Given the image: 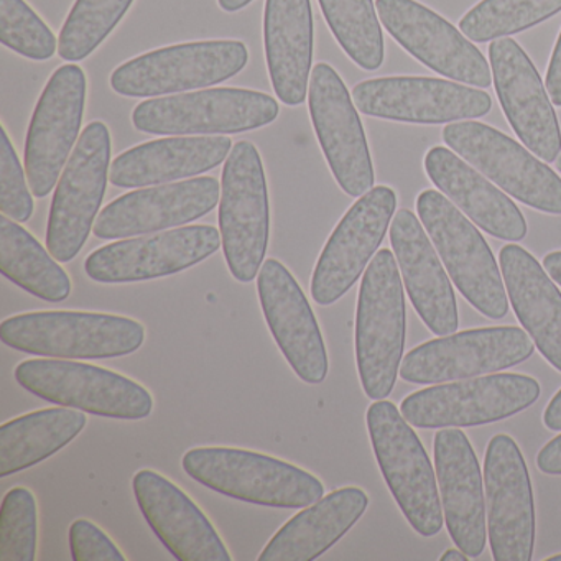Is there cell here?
Masks as SVG:
<instances>
[{
	"mask_svg": "<svg viewBox=\"0 0 561 561\" xmlns=\"http://www.w3.org/2000/svg\"><path fill=\"white\" fill-rule=\"evenodd\" d=\"M190 478L226 497L277 508H305L320 501L317 476L262 453L226 446L193 448L183 456Z\"/></svg>",
	"mask_w": 561,
	"mask_h": 561,
	"instance_id": "1",
	"label": "cell"
},
{
	"mask_svg": "<svg viewBox=\"0 0 561 561\" xmlns=\"http://www.w3.org/2000/svg\"><path fill=\"white\" fill-rule=\"evenodd\" d=\"M405 294L396 255L377 252L360 284L356 313V360L369 399L390 396L405 347Z\"/></svg>",
	"mask_w": 561,
	"mask_h": 561,
	"instance_id": "2",
	"label": "cell"
},
{
	"mask_svg": "<svg viewBox=\"0 0 561 561\" xmlns=\"http://www.w3.org/2000/svg\"><path fill=\"white\" fill-rule=\"evenodd\" d=\"M5 346L51 359H114L129 356L146 341L133 318L88 311H35L0 323Z\"/></svg>",
	"mask_w": 561,
	"mask_h": 561,
	"instance_id": "3",
	"label": "cell"
},
{
	"mask_svg": "<svg viewBox=\"0 0 561 561\" xmlns=\"http://www.w3.org/2000/svg\"><path fill=\"white\" fill-rule=\"evenodd\" d=\"M367 430L383 479L413 530L435 537L443 528L436 472L416 433L392 402L376 400L367 409Z\"/></svg>",
	"mask_w": 561,
	"mask_h": 561,
	"instance_id": "4",
	"label": "cell"
},
{
	"mask_svg": "<svg viewBox=\"0 0 561 561\" xmlns=\"http://www.w3.org/2000/svg\"><path fill=\"white\" fill-rule=\"evenodd\" d=\"M416 213L459 294L479 313L502 320L508 311L507 290L494 254L478 228L436 190L420 193Z\"/></svg>",
	"mask_w": 561,
	"mask_h": 561,
	"instance_id": "5",
	"label": "cell"
},
{
	"mask_svg": "<svg viewBox=\"0 0 561 561\" xmlns=\"http://www.w3.org/2000/svg\"><path fill=\"white\" fill-rule=\"evenodd\" d=\"M219 232L226 264L236 280L257 277L267 254L271 213L264 163L254 144L241 140L225 163Z\"/></svg>",
	"mask_w": 561,
	"mask_h": 561,
	"instance_id": "6",
	"label": "cell"
},
{
	"mask_svg": "<svg viewBox=\"0 0 561 561\" xmlns=\"http://www.w3.org/2000/svg\"><path fill=\"white\" fill-rule=\"evenodd\" d=\"M19 386L32 396L91 415L114 420H144L153 399L136 380L104 367L73 359H28L14 373Z\"/></svg>",
	"mask_w": 561,
	"mask_h": 561,
	"instance_id": "7",
	"label": "cell"
},
{
	"mask_svg": "<svg viewBox=\"0 0 561 561\" xmlns=\"http://www.w3.org/2000/svg\"><path fill=\"white\" fill-rule=\"evenodd\" d=\"M278 114L280 107L268 94L213 88L144 101L134 110L133 124L139 133L153 136H226L261 129Z\"/></svg>",
	"mask_w": 561,
	"mask_h": 561,
	"instance_id": "8",
	"label": "cell"
},
{
	"mask_svg": "<svg viewBox=\"0 0 561 561\" xmlns=\"http://www.w3.org/2000/svg\"><path fill=\"white\" fill-rule=\"evenodd\" d=\"M249 61L239 41H205L172 45L133 58L111 75V88L124 98H153L225 83Z\"/></svg>",
	"mask_w": 561,
	"mask_h": 561,
	"instance_id": "9",
	"label": "cell"
},
{
	"mask_svg": "<svg viewBox=\"0 0 561 561\" xmlns=\"http://www.w3.org/2000/svg\"><path fill=\"white\" fill-rule=\"evenodd\" d=\"M110 165V129L94 121L81 134L50 206L47 249L61 264L80 254L96 225L94 219L106 195Z\"/></svg>",
	"mask_w": 561,
	"mask_h": 561,
	"instance_id": "10",
	"label": "cell"
},
{
	"mask_svg": "<svg viewBox=\"0 0 561 561\" xmlns=\"http://www.w3.org/2000/svg\"><path fill=\"white\" fill-rule=\"evenodd\" d=\"M540 383L524 374H491L410 393L400 412L416 428L489 425L524 412L540 399Z\"/></svg>",
	"mask_w": 561,
	"mask_h": 561,
	"instance_id": "11",
	"label": "cell"
},
{
	"mask_svg": "<svg viewBox=\"0 0 561 561\" xmlns=\"http://www.w3.org/2000/svg\"><path fill=\"white\" fill-rule=\"evenodd\" d=\"M443 140L507 195L547 215H561L560 176L501 130L466 121L448 124Z\"/></svg>",
	"mask_w": 561,
	"mask_h": 561,
	"instance_id": "12",
	"label": "cell"
},
{
	"mask_svg": "<svg viewBox=\"0 0 561 561\" xmlns=\"http://www.w3.org/2000/svg\"><path fill=\"white\" fill-rule=\"evenodd\" d=\"M527 331L515 327L462 331L420 344L402 360L400 376L405 382H453L495 374L517 366L534 354Z\"/></svg>",
	"mask_w": 561,
	"mask_h": 561,
	"instance_id": "13",
	"label": "cell"
},
{
	"mask_svg": "<svg viewBox=\"0 0 561 561\" xmlns=\"http://www.w3.org/2000/svg\"><path fill=\"white\" fill-rule=\"evenodd\" d=\"M87 103V75L78 65L58 68L32 116L25 142V170L35 198L50 195L80 137Z\"/></svg>",
	"mask_w": 561,
	"mask_h": 561,
	"instance_id": "14",
	"label": "cell"
},
{
	"mask_svg": "<svg viewBox=\"0 0 561 561\" xmlns=\"http://www.w3.org/2000/svg\"><path fill=\"white\" fill-rule=\"evenodd\" d=\"M311 123L340 188L360 198L374 188L373 159L359 114L333 67L318 64L308 87Z\"/></svg>",
	"mask_w": 561,
	"mask_h": 561,
	"instance_id": "15",
	"label": "cell"
},
{
	"mask_svg": "<svg viewBox=\"0 0 561 561\" xmlns=\"http://www.w3.org/2000/svg\"><path fill=\"white\" fill-rule=\"evenodd\" d=\"M485 505L492 558L530 561L535 545V504L524 455L514 438L495 435L484 458Z\"/></svg>",
	"mask_w": 561,
	"mask_h": 561,
	"instance_id": "16",
	"label": "cell"
},
{
	"mask_svg": "<svg viewBox=\"0 0 561 561\" xmlns=\"http://www.w3.org/2000/svg\"><path fill=\"white\" fill-rule=\"evenodd\" d=\"M397 195L389 186H376L360 196L328 239L313 277L311 297L321 307L343 298L359 280L376 255L396 215Z\"/></svg>",
	"mask_w": 561,
	"mask_h": 561,
	"instance_id": "17",
	"label": "cell"
},
{
	"mask_svg": "<svg viewBox=\"0 0 561 561\" xmlns=\"http://www.w3.org/2000/svg\"><path fill=\"white\" fill-rule=\"evenodd\" d=\"M221 245V232L213 226H186L104 245L88 255L84 271L98 284L153 280L206 261Z\"/></svg>",
	"mask_w": 561,
	"mask_h": 561,
	"instance_id": "18",
	"label": "cell"
},
{
	"mask_svg": "<svg viewBox=\"0 0 561 561\" xmlns=\"http://www.w3.org/2000/svg\"><path fill=\"white\" fill-rule=\"evenodd\" d=\"M386 31L430 70L476 88L492 84L484 55L442 15L415 0H376Z\"/></svg>",
	"mask_w": 561,
	"mask_h": 561,
	"instance_id": "19",
	"label": "cell"
},
{
	"mask_svg": "<svg viewBox=\"0 0 561 561\" xmlns=\"http://www.w3.org/2000/svg\"><path fill=\"white\" fill-rule=\"evenodd\" d=\"M353 101L366 116L410 124H445L489 114L492 100L481 90L438 78L390 77L354 87Z\"/></svg>",
	"mask_w": 561,
	"mask_h": 561,
	"instance_id": "20",
	"label": "cell"
},
{
	"mask_svg": "<svg viewBox=\"0 0 561 561\" xmlns=\"http://www.w3.org/2000/svg\"><path fill=\"white\" fill-rule=\"evenodd\" d=\"M495 93L522 144L543 162H557L561 130L547 88L520 45L504 37L489 45Z\"/></svg>",
	"mask_w": 561,
	"mask_h": 561,
	"instance_id": "21",
	"label": "cell"
},
{
	"mask_svg": "<svg viewBox=\"0 0 561 561\" xmlns=\"http://www.w3.org/2000/svg\"><path fill=\"white\" fill-rule=\"evenodd\" d=\"M257 291L268 330L298 379L324 382L330 360L323 334L294 275L277 259H267L257 275Z\"/></svg>",
	"mask_w": 561,
	"mask_h": 561,
	"instance_id": "22",
	"label": "cell"
},
{
	"mask_svg": "<svg viewBox=\"0 0 561 561\" xmlns=\"http://www.w3.org/2000/svg\"><path fill=\"white\" fill-rule=\"evenodd\" d=\"M213 176L140 188L119 196L98 216L93 232L100 239L152 234L198 221L221 202Z\"/></svg>",
	"mask_w": 561,
	"mask_h": 561,
	"instance_id": "23",
	"label": "cell"
},
{
	"mask_svg": "<svg viewBox=\"0 0 561 561\" xmlns=\"http://www.w3.org/2000/svg\"><path fill=\"white\" fill-rule=\"evenodd\" d=\"M140 512L179 561H231L225 541L202 508L159 472L142 469L133 479Z\"/></svg>",
	"mask_w": 561,
	"mask_h": 561,
	"instance_id": "24",
	"label": "cell"
},
{
	"mask_svg": "<svg viewBox=\"0 0 561 561\" xmlns=\"http://www.w3.org/2000/svg\"><path fill=\"white\" fill-rule=\"evenodd\" d=\"M433 448L449 537L469 558L481 557L488 541V511L474 449L468 436L458 428L439 430Z\"/></svg>",
	"mask_w": 561,
	"mask_h": 561,
	"instance_id": "25",
	"label": "cell"
},
{
	"mask_svg": "<svg viewBox=\"0 0 561 561\" xmlns=\"http://www.w3.org/2000/svg\"><path fill=\"white\" fill-rule=\"evenodd\" d=\"M390 242L407 294L423 323L435 336L456 333L455 290L425 226L409 209H400L390 225Z\"/></svg>",
	"mask_w": 561,
	"mask_h": 561,
	"instance_id": "26",
	"label": "cell"
},
{
	"mask_svg": "<svg viewBox=\"0 0 561 561\" xmlns=\"http://www.w3.org/2000/svg\"><path fill=\"white\" fill-rule=\"evenodd\" d=\"M225 136L165 137L140 144L111 163L110 182L117 188H147L209 172L231 153Z\"/></svg>",
	"mask_w": 561,
	"mask_h": 561,
	"instance_id": "27",
	"label": "cell"
},
{
	"mask_svg": "<svg viewBox=\"0 0 561 561\" xmlns=\"http://www.w3.org/2000/svg\"><path fill=\"white\" fill-rule=\"evenodd\" d=\"M425 172L482 231L512 242L527 236V222L517 205L453 150L433 147L425 157Z\"/></svg>",
	"mask_w": 561,
	"mask_h": 561,
	"instance_id": "28",
	"label": "cell"
},
{
	"mask_svg": "<svg viewBox=\"0 0 561 561\" xmlns=\"http://www.w3.org/2000/svg\"><path fill=\"white\" fill-rule=\"evenodd\" d=\"M264 47L272 88L282 103L300 106L308 96L314 31L310 0H267Z\"/></svg>",
	"mask_w": 561,
	"mask_h": 561,
	"instance_id": "29",
	"label": "cell"
},
{
	"mask_svg": "<svg viewBox=\"0 0 561 561\" xmlns=\"http://www.w3.org/2000/svg\"><path fill=\"white\" fill-rule=\"evenodd\" d=\"M508 301L541 356L561 373V294L540 262L517 244L499 254Z\"/></svg>",
	"mask_w": 561,
	"mask_h": 561,
	"instance_id": "30",
	"label": "cell"
},
{
	"mask_svg": "<svg viewBox=\"0 0 561 561\" xmlns=\"http://www.w3.org/2000/svg\"><path fill=\"white\" fill-rule=\"evenodd\" d=\"M369 497L341 488L291 517L259 554V561H313L327 553L363 517Z\"/></svg>",
	"mask_w": 561,
	"mask_h": 561,
	"instance_id": "31",
	"label": "cell"
},
{
	"mask_svg": "<svg viewBox=\"0 0 561 561\" xmlns=\"http://www.w3.org/2000/svg\"><path fill=\"white\" fill-rule=\"evenodd\" d=\"M81 410L45 409L0 426V476L18 474L70 445L87 426Z\"/></svg>",
	"mask_w": 561,
	"mask_h": 561,
	"instance_id": "32",
	"label": "cell"
},
{
	"mask_svg": "<svg viewBox=\"0 0 561 561\" xmlns=\"http://www.w3.org/2000/svg\"><path fill=\"white\" fill-rule=\"evenodd\" d=\"M0 272L27 294L60 304L71 295L70 275L27 229L0 216Z\"/></svg>",
	"mask_w": 561,
	"mask_h": 561,
	"instance_id": "33",
	"label": "cell"
},
{
	"mask_svg": "<svg viewBox=\"0 0 561 561\" xmlns=\"http://www.w3.org/2000/svg\"><path fill=\"white\" fill-rule=\"evenodd\" d=\"M344 54L366 71L383 64V35L373 0H318Z\"/></svg>",
	"mask_w": 561,
	"mask_h": 561,
	"instance_id": "34",
	"label": "cell"
},
{
	"mask_svg": "<svg viewBox=\"0 0 561 561\" xmlns=\"http://www.w3.org/2000/svg\"><path fill=\"white\" fill-rule=\"evenodd\" d=\"M561 12V0H482L459 22L469 41L484 44L520 34Z\"/></svg>",
	"mask_w": 561,
	"mask_h": 561,
	"instance_id": "35",
	"label": "cell"
},
{
	"mask_svg": "<svg viewBox=\"0 0 561 561\" xmlns=\"http://www.w3.org/2000/svg\"><path fill=\"white\" fill-rule=\"evenodd\" d=\"M134 0H77L58 38V55L65 61L90 57L113 34Z\"/></svg>",
	"mask_w": 561,
	"mask_h": 561,
	"instance_id": "36",
	"label": "cell"
},
{
	"mask_svg": "<svg viewBox=\"0 0 561 561\" xmlns=\"http://www.w3.org/2000/svg\"><path fill=\"white\" fill-rule=\"evenodd\" d=\"M38 511L34 492L14 488L0 507V561H34L37 558Z\"/></svg>",
	"mask_w": 561,
	"mask_h": 561,
	"instance_id": "37",
	"label": "cell"
},
{
	"mask_svg": "<svg viewBox=\"0 0 561 561\" xmlns=\"http://www.w3.org/2000/svg\"><path fill=\"white\" fill-rule=\"evenodd\" d=\"M0 42L34 61L50 60L58 50L54 32L25 0H0Z\"/></svg>",
	"mask_w": 561,
	"mask_h": 561,
	"instance_id": "38",
	"label": "cell"
},
{
	"mask_svg": "<svg viewBox=\"0 0 561 561\" xmlns=\"http://www.w3.org/2000/svg\"><path fill=\"white\" fill-rule=\"evenodd\" d=\"M0 211L18 222H27L34 215V198L5 127L0 136Z\"/></svg>",
	"mask_w": 561,
	"mask_h": 561,
	"instance_id": "39",
	"label": "cell"
},
{
	"mask_svg": "<svg viewBox=\"0 0 561 561\" xmlns=\"http://www.w3.org/2000/svg\"><path fill=\"white\" fill-rule=\"evenodd\" d=\"M70 550L75 561H126L116 543L87 518L71 524Z\"/></svg>",
	"mask_w": 561,
	"mask_h": 561,
	"instance_id": "40",
	"label": "cell"
},
{
	"mask_svg": "<svg viewBox=\"0 0 561 561\" xmlns=\"http://www.w3.org/2000/svg\"><path fill=\"white\" fill-rule=\"evenodd\" d=\"M537 468L543 474L561 476V435L540 449L537 455Z\"/></svg>",
	"mask_w": 561,
	"mask_h": 561,
	"instance_id": "41",
	"label": "cell"
},
{
	"mask_svg": "<svg viewBox=\"0 0 561 561\" xmlns=\"http://www.w3.org/2000/svg\"><path fill=\"white\" fill-rule=\"evenodd\" d=\"M547 91L551 103L561 107V32L547 71Z\"/></svg>",
	"mask_w": 561,
	"mask_h": 561,
	"instance_id": "42",
	"label": "cell"
},
{
	"mask_svg": "<svg viewBox=\"0 0 561 561\" xmlns=\"http://www.w3.org/2000/svg\"><path fill=\"white\" fill-rule=\"evenodd\" d=\"M543 423L551 432H561V389L545 409Z\"/></svg>",
	"mask_w": 561,
	"mask_h": 561,
	"instance_id": "43",
	"label": "cell"
},
{
	"mask_svg": "<svg viewBox=\"0 0 561 561\" xmlns=\"http://www.w3.org/2000/svg\"><path fill=\"white\" fill-rule=\"evenodd\" d=\"M543 267L547 274L561 287V251L545 255Z\"/></svg>",
	"mask_w": 561,
	"mask_h": 561,
	"instance_id": "44",
	"label": "cell"
},
{
	"mask_svg": "<svg viewBox=\"0 0 561 561\" xmlns=\"http://www.w3.org/2000/svg\"><path fill=\"white\" fill-rule=\"evenodd\" d=\"M251 2H254V0H218L219 8L225 12H229V14L242 11V9L248 8Z\"/></svg>",
	"mask_w": 561,
	"mask_h": 561,
	"instance_id": "45",
	"label": "cell"
},
{
	"mask_svg": "<svg viewBox=\"0 0 561 561\" xmlns=\"http://www.w3.org/2000/svg\"><path fill=\"white\" fill-rule=\"evenodd\" d=\"M468 554L462 553L461 550H446L443 557H439L442 561H468Z\"/></svg>",
	"mask_w": 561,
	"mask_h": 561,
	"instance_id": "46",
	"label": "cell"
},
{
	"mask_svg": "<svg viewBox=\"0 0 561 561\" xmlns=\"http://www.w3.org/2000/svg\"><path fill=\"white\" fill-rule=\"evenodd\" d=\"M548 561H561V554H557V557L548 558Z\"/></svg>",
	"mask_w": 561,
	"mask_h": 561,
	"instance_id": "47",
	"label": "cell"
},
{
	"mask_svg": "<svg viewBox=\"0 0 561 561\" xmlns=\"http://www.w3.org/2000/svg\"><path fill=\"white\" fill-rule=\"evenodd\" d=\"M557 169H558V172L561 173V153H560V157H558V160H557Z\"/></svg>",
	"mask_w": 561,
	"mask_h": 561,
	"instance_id": "48",
	"label": "cell"
}]
</instances>
